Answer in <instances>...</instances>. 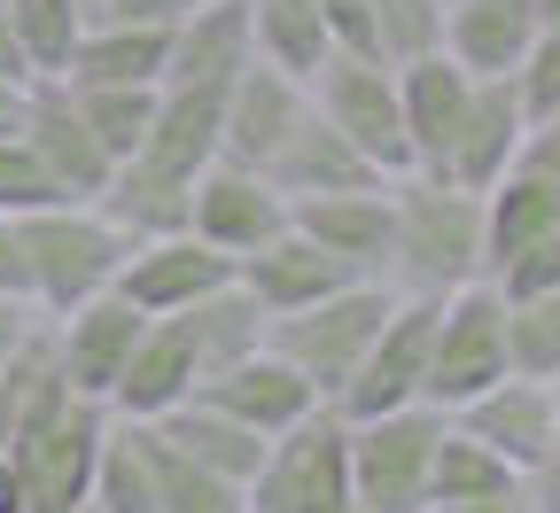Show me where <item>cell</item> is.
Here are the masks:
<instances>
[{
	"mask_svg": "<svg viewBox=\"0 0 560 513\" xmlns=\"http://www.w3.org/2000/svg\"><path fill=\"white\" fill-rule=\"evenodd\" d=\"M397 296H452L482 280V195L436 172L389 179V272Z\"/></svg>",
	"mask_w": 560,
	"mask_h": 513,
	"instance_id": "obj_1",
	"label": "cell"
},
{
	"mask_svg": "<svg viewBox=\"0 0 560 513\" xmlns=\"http://www.w3.org/2000/svg\"><path fill=\"white\" fill-rule=\"evenodd\" d=\"M16 242H24V296L39 319H62L70 304L117 288V265H125V234L94 202H32L16 210Z\"/></svg>",
	"mask_w": 560,
	"mask_h": 513,
	"instance_id": "obj_2",
	"label": "cell"
},
{
	"mask_svg": "<svg viewBox=\"0 0 560 513\" xmlns=\"http://www.w3.org/2000/svg\"><path fill=\"white\" fill-rule=\"evenodd\" d=\"M482 280L499 296H545V288H560V179L514 164L482 195Z\"/></svg>",
	"mask_w": 560,
	"mask_h": 513,
	"instance_id": "obj_3",
	"label": "cell"
},
{
	"mask_svg": "<svg viewBox=\"0 0 560 513\" xmlns=\"http://www.w3.org/2000/svg\"><path fill=\"white\" fill-rule=\"evenodd\" d=\"M102 435H109V405L62 389L55 405H39L16 428V482H24V513H79L94 498V459H102Z\"/></svg>",
	"mask_w": 560,
	"mask_h": 513,
	"instance_id": "obj_4",
	"label": "cell"
},
{
	"mask_svg": "<svg viewBox=\"0 0 560 513\" xmlns=\"http://www.w3.org/2000/svg\"><path fill=\"white\" fill-rule=\"evenodd\" d=\"M389 304H397V288H389V280H342L335 296H319V304H304V312H289V319H272L265 342L289 358L312 389H319V405H335L342 382L359 374L366 342L382 335Z\"/></svg>",
	"mask_w": 560,
	"mask_h": 513,
	"instance_id": "obj_5",
	"label": "cell"
},
{
	"mask_svg": "<svg viewBox=\"0 0 560 513\" xmlns=\"http://www.w3.org/2000/svg\"><path fill=\"white\" fill-rule=\"evenodd\" d=\"M436 435H444L436 405H397V412H374V420H342L350 505L359 513H429Z\"/></svg>",
	"mask_w": 560,
	"mask_h": 513,
	"instance_id": "obj_6",
	"label": "cell"
},
{
	"mask_svg": "<svg viewBox=\"0 0 560 513\" xmlns=\"http://www.w3.org/2000/svg\"><path fill=\"white\" fill-rule=\"evenodd\" d=\"M242 513H350V459H342L335 405L304 412L265 444L257 475L242 482Z\"/></svg>",
	"mask_w": 560,
	"mask_h": 513,
	"instance_id": "obj_7",
	"label": "cell"
},
{
	"mask_svg": "<svg viewBox=\"0 0 560 513\" xmlns=\"http://www.w3.org/2000/svg\"><path fill=\"white\" fill-rule=\"evenodd\" d=\"M312 109H319L382 179L412 172V156H405V109H397V70H389L382 55L327 47L319 70H312Z\"/></svg>",
	"mask_w": 560,
	"mask_h": 513,
	"instance_id": "obj_8",
	"label": "cell"
},
{
	"mask_svg": "<svg viewBox=\"0 0 560 513\" xmlns=\"http://www.w3.org/2000/svg\"><path fill=\"white\" fill-rule=\"evenodd\" d=\"M490 382H506V296L490 280H467L436 312V342H429V389L420 405L459 412L467 397H482Z\"/></svg>",
	"mask_w": 560,
	"mask_h": 513,
	"instance_id": "obj_9",
	"label": "cell"
},
{
	"mask_svg": "<svg viewBox=\"0 0 560 513\" xmlns=\"http://www.w3.org/2000/svg\"><path fill=\"white\" fill-rule=\"evenodd\" d=\"M436 312L444 296H397L382 335L366 342L359 374L342 382L335 412L342 420H374V412H397V405H420V389H429V342H436Z\"/></svg>",
	"mask_w": 560,
	"mask_h": 513,
	"instance_id": "obj_10",
	"label": "cell"
},
{
	"mask_svg": "<svg viewBox=\"0 0 560 513\" xmlns=\"http://www.w3.org/2000/svg\"><path fill=\"white\" fill-rule=\"evenodd\" d=\"M16 140L32 149V164L47 172V187H55L62 202H94V195H102L109 149L94 140L79 94H70L62 79H32V94H24V132H16Z\"/></svg>",
	"mask_w": 560,
	"mask_h": 513,
	"instance_id": "obj_11",
	"label": "cell"
},
{
	"mask_svg": "<svg viewBox=\"0 0 560 513\" xmlns=\"http://www.w3.org/2000/svg\"><path fill=\"white\" fill-rule=\"evenodd\" d=\"M280 226H289V195H280L265 172L226 164V156L195 172V187H187V234H202L210 249L249 257V249L272 242Z\"/></svg>",
	"mask_w": 560,
	"mask_h": 513,
	"instance_id": "obj_12",
	"label": "cell"
},
{
	"mask_svg": "<svg viewBox=\"0 0 560 513\" xmlns=\"http://www.w3.org/2000/svg\"><path fill=\"white\" fill-rule=\"evenodd\" d=\"M140 327H149V312H132L117 288H102V296L70 304L62 319H47V342H55L62 382L79 389V397H102V405H109V389H117V374H125Z\"/></svg>",
	"mask_w": 560,
	"mask_h": 513,
	"instance_id": "obj_13",
	"label": "cell"
},
{
	"mask_svg": "<svg viewBox=\"0 0 560 513\" xmlns=\"http://www.w3.org/2000/svg\"><path fill=\"white\" fill-rule=\"evenodd\" d=\"M219 280H234V257L226 249H210L202 234H156V242H132L125 249V265H117V296L132 304V312H149V319H164V312H187L195 296H210Z\"/></svg>",
	"mask_w": 560,
	"mask_h": 513,
	"instance_id": "obj_14",
	"label": "cell"
},
{
	"mask_svg": "<svg viewBox=\"0 0 560 513\" xmlns=\"http://www.w3.org/2000/svg\"><path fill=\"white\" fill-rule=\"evenodd\" d=\"M304 109H312V86H304V79H289L280 62L249 55V62L234 70V86H226L219 156H226V164H249V172H265V156H272L280 140L296 132V117H304Z\"/></svg>",
	"mask_w": 560,
	"mask_h": 513,
	"instance_id": "obj_15",
	"label": "cell"
},
{
	"mask_svg": "<svg viewBox=\"0 0 560 513\" xmlns=\"http://www.w3.org/2000/svg\"><path fill=\"white\" fill-rule=\"evenodd\" d=\"M389 70H397V109H405V156H412V172H436L444 179L475 79L444 47L436 55H412V62H389Z\"/></svg>",
	"mask_w": 560,
	"mask_h": 513,
	"instance_id": "obj_16",
	"label": "cell"
},
{
	"mask_svg": "<svg viewBox=\"0 0 560 513\" xmlns=\"http://www.w3.org/2000/svg\"><path fill=\"white\" fill-rule=\"evenodd\" d=\"M289 226L312 234L327 257H342L359 280H382V272H389V179L335 187V195H304V202H289Z\"/></svg>",
	"mask_w": 560,
	"mask_h": 513,
	"instance_id": "obj_17",
	"label": "cell"
},
{
	"mask_svg": "<svg viewBox=\"0 0 560 513\" xmlns=\"http://www.w3.org/2000/svg\"><path fill=\"white\" fill-rule=\"evenodd\" d=\"M452 420L475 435V444H490L506 467L537 475V459L552 452V428H560V389H552V382H522V374H506V382H490L482 397H467Z\"/></svg>",
	"mask_w": 560,
	"mask_h": 513,
	"instance_id": "obj_18",
	"label": "cell"
},
{
	"mask_svg": "<svg viewBox=\"0 0 560 513\" xmlns=\"http://www.w3.org/2000/svg\"><path fill=\"white\" fill-rule=\"evenodd\" d=\"M195 397H202V405H219V412H234V420L257 428V435H280V428H296L304 412H319V389H312L272 342L249 350V358H234L226 374H202Z\"/></svg>",
	"mask_w": 560,
	"mask_h": 513,
	"instance_id": "obj_19",
	"label": "cell"
},
{
	"mask_svg": "<svg viewBox=\"0 0 560 513\" xmlns=\"http://www.w3.org/2000/svg\"><path fill=\"white\" fill-rule=\"evenodd\" d=\"M234 280L265 304V319H289V312H304V304L335 296V288H342V280H359V272H350L342 257H327L312 234L280 226L272 242H257L249 257H234Z\"/></svg>",
	"mask_w": 560,
	"mask_h": 513,
	"instance_id": "obj_20",
	"label": "cell"
},
{
	"mask_svg": "<svg viewBox=\"0 0 560 513\" xmlns=\"http://www.w3.org/2000/svg\"><path fill=\"white\" fill-rule=\"evenodd\" d=\"M537 32V0H444V55L467 79H514Z\"/></svg>",
	"mask_w": 560,
	"mask_h": 513,
	"instance_id": "obj_21",
	"label": "cell"
},
{
	"mask_svg": "<svg viewBox=\"0 0 560 513\" xmlns=\"http://www.w3.org/2000/svg\"><path fill=\"white\" fill-rule=\"evenodd\" d=\"M522 132H529V117H522V94H514V79H475V94H467V117H459V140H452V164H444V179H459V187H475V195H490L506 172H514V156H522Z\"/></svg>",
	"mask_w": 560,
	"mask_h": 513,
	"instance_id": "obj_22",
	"label": "cell"
},
{
	"mask_svg": "<svg viewBox=\"0 0 560 513\" xmlns=\"http://www.w3.org/2000/svg\"><path fill=\"white\" fill-rule=\"evenodd\" d=\"M195 382H202L195 342H187V327L164 312V319L140 327L125 374H117V389H109V412H125V420H164L179 397H195Z\"/></svg>",
	"mask_w": 560,
	"mask_h": 513,
	"instance_id": "obj_23",
	"label": "cell"
},
{
	"mask_svg": "<svg viewBox=\"0 0 560 513\" xmlns=\"http://www.w3.org/2000/svg\"><path fill=\"white\" fill-rule=\"evenodd\" d=\"M219 125H226V86H156V117L140 140V164H156L164 179H195L202 164H219Z\"/></svg>",
	"mask_w": 560,
	"mask_h": 513,
	"instance_id": "obj_24",
	"label": "cell"
},
{
	"mask_svg": "<svg viewBox=\"0 0 560 513\" xmlns=\"http://www.w3.org/2000/svg\"><path fill=\"white\" fill-rule=\"evenodd\" d=\"M257 55L249 39V9L242 0H202L172 24V55H164V86H234V70Z\"/></svg>",
	"mask_w": 560,
	"mask_h": 513,
	"instance_id": "obj_25",
	"label": "cell"
},
{
	"mask_svg": "<svg viewBox=\"0 0 560 513\" xmlns=\"http://www.w3.org/2000/svg\"><path fill=\"white\" fill-rule=\"evenodd\" d=\"M265 179L289 195V202H304V195H335V187H366V179H382V172H374L359 149H350V140H342L319 109H304L296 132L265 156Z\"/></svg>",
	"mask_w": 560,
	"mask_h": 513,
	"instance_id": "obj_26",
	"label": "cell"
},
{
	"mask_svg": "<svg viewBox=\"0 0 560 513\" xmlns=\"http://www.w3.org/2000/svg\"><path fill=\"white\" fill-rule=\"evenodd\" d=\"M172 24H86L62 62V86H164Z\"/></svg>",
	"mask_w": 560,
	"mask_h": 513,
	"instance_id": "obj_27",
	"label": "cell"
},
{
	"mask_svg": "<svg viewBox=\"0 0 560 513\" xmlns=\"http://www.w3.org/2000/svg\"><path fill=\"white\" fill-rule=\"evenodd\" d=\"M187 187H195V179H164L156 164L125 156V164H109L94 210L109 218L125 242H156V234H179V226H187Z\"/></svg>",
	"mask_w": 560,
	"mask_h": 513,
	"instance_id": "obj_28",
	"label": "cell"
},
{
	"mask_svg": "<svg viewBox=\"0 0 560 513\" xmlns=\"http://www.w3.org/2000/svg\"><path fill=\"white\" fill-rule=\"evenodd\" d=\"M179 327H187V342H195V365L202 374H226L234 358H249V350H265V304L249 296L242 280H219L210 296H195L187 312H172Z\"/></svg>",
	"mask_w": 560,
	"mask_h": 513,
	"instance_id": "obj_29",
	"label": "cell"
},
{
	"mask_svg": "<svg viewBox=\"0 0 560 513\" xmlns=\"http://www.w3.org/2000/svg\"><path fill=\"white\" fill-rule=\"evenodd\" d=\"M172 444L195 459V467H210V475H226V482H249L257 475V459H265V444L272 435H257V428H242L234 412H219V405H202V397H179L164 420H156Z\"/></svg>",
	"mask_w": 560,
	"mask_h": 513,
	"instance_id": "obj_30",
	"label": "cell"
},
{
	"mask_svg": "<svg viewBox=\"0 0 560 513\" xmlns=\"http://www.w3.org/2000/svg\"><path fill=\"white\" fill-rule=\"evenodd\" d=\"M499 490H529L522 467H506L490 444L444 412V435H436V459H429V505H467V498H499Z\"/></svg>",
	"mask_w": 560,
	"mask_h": 513,
	"instance_id": "obj_31",
	"label": "cell"
},
{
	"mask_svg": "<svg viewBox=\"0 0 560 513\" xmlns=\"http://www.w3.org/2000/svg\"><path fill=\"white\" fill-rule=\"evenodd\" d=\"M94 513H156V475H149V420L109 412L102 459H94Z\"/></svg>",
	"mask_w": 560,
	"mask_h": 513,
	"instance_id": "obj_32",
	"label": "cell"
},
{
	"mask_svg": "<svg viewBox=\"0 0 560 513\" xmlns=\"http://www.w3.org/2000/svg\"><path fill=\"white\" fill-rule=\"evenodd\" d=\"M242 9H249V39H257V55L312 86V70H319V55H327L319 0H242Z\"/></svg>",
	"mask_w": 560,
	"mask_h": 513,
	"instance_id": "obj_33",
	"label": "cell"
},
{
	"mask_svg": "<svg viewBox=\"0 0 560 513\" xmlns=\"http://www.w3.org/2000/svg\"><path fill=\"white\" fill-rule=\"evenodd\" d=\"M149 475H156V513H242V482L195 467L156 420H149Z\"/></svg>",
	"mask_w": 560,
	"mask_h": 513,
	"instance_id": "obj_34",
	"label": "cell"
},
{
	"mask_svg": "<svg viewBox=\"0 0 560 513\" xmlns=\"http://www.w3.org/2000/svg\"><path fill=\"white\" fill-rule=\"evenodd\" d=\"M506 374L560 382V288H545V296H506Z\"/></svg>",
	"mask_w": 560,
	"mask_h": 513,
	"instance_id": "obj_35",
	"label": "cell"
},
{
	"mask_svg": "<svg viewBox=\"0 0 560 513\" xmlns=\"http://www.w3.org/2000/svg\"><path fill=\"white\" fill-rule=\"evenodd\" d=\"M0 9H9V32H16V47L32 62V79H62L70 47H79V32H86L79 0H0Z\"/></svg>",
	"mask_w": 560,
	"mask_h": 513,
	"instance_id": "obj_36",
	"label": "cell"
},
{
	"mask_svg": "<svg viewBox=\"0 0 560 513\" xmlns=\"http://www.w3.org/2000/svg\"><path fill=\"white\" fill-rule=\"evenodd\" d=\"M94 125V140L109 149V164H125L140 140H149V117H156V86H70Z\"/></svg>",
	"mask_w": 560,
	"mask_h": 513,
	"instance_id": "obj_37",
	"label": "cell"
},
{
	"mask_svg": "<svg viewBox=\"0 0 560 513\" xmlns=\"http://www.w3.org/2000/svg\"><path fill=\"white\" fill-rule=\"evenodd\" d=\"M366 24L382 62H412L444 47V0H366Z\"/></svg>",
	"mask_w": 560,
	"mask_h": 513,
	"instance_id": "obj_38",
	"label": "cell"
},
{
	"mask_svg": "<svg viewBox=\"0 0 560 513\" xmlns=\"http://www.w3.org/2000/svg\"><path fill=\"white\" fill-rule=\"evenodd\" d=\"M514 94H522V117L560 109V24H545V32L529 39V55H522V70H514Z\"/></svg>",
	"mask_w": 560,
	"mask_h": 513,
	"instance_id": "obj_39",
	"label": "cell"
},
{
	"mask_svg": "<svg viewBox=\"0 0 560 513\" xmlns=\"http://www.w3.org/2000/svg\"><path fill=\"white\" fill-rule=\"evenodd\" d=\"M32 202H62L47 187V172L32 164L24 140H0V210H32Z\"/></svg>",
	"mask_w": 560,
	"mask_h": 513,
	"instance_id": "obj_40",
	"label": "cell"
},
{
	"mask_svg": "<svg viewBox=\"0 0 560 513\" xmlns=\"http://www.w3.org/2000/svg\"><path fill=\"white\" fill-rule=\"evenodd\" d=\"M202 0H79L86 24H179Z\"/></svg>",
	"mask_w": 560,
	"mask_h": 513,
	"instance_id": "obj_41",
	"label": "cell"
},
{
	"mask_svg": "<svg viewBox=\"0 0 560 513\" xmlns=\"http://www.w3.org/2000/svg\"><path fill=\"white\" fill-rule=\"evenodd\" d=\"M522 172H545V179H560V109H545V117H529V132H522V156H514Z\"/></svg>",
	"mask_w": 560,
	"mask_h": 513,
	"instance_id": "obj_42",
	"label": "cell"
},
{
	"mask_svg": "<svg viewBox=\"0 0 560 513\" xmlns=\"http://www.w3.org/2000/svg\"><path fill=\"white\" fill-rule=\"evenodd\" d=\"M0 296H9V304H32V296H24V242H16V210H0Z\"/></svg>",
	"mask_w": 560,
	"mask_h": 513,
	"instance_id": "obj_43",
	"label": "cell"
},
{
	"mask_svg": "<svg viewBox=\"0 0 560 513\" xmlns=\"http://www.w3.org/2000/svg\"><path fill=\"white\" fill-rule=\"evenodd\" d=\"M560 389V382H552ZM529 505L537 513H560V428H552V452L537 459V475H529Z\"/></svg>",
	"mask_w": 560,
	"mask_h": 513,
	"instance_id": "obj_44",
	"label": "cell"
},
{
	"mask_svg": "<svg viewBox=\"0 0 560 513\" xmlns=\"http://www.w3.org/2000/svg\"><path fill=\"white\" fill-rule=\"evenodd\" d=\"M429 513H537L529 490H499V498H467V505H429Z\"/></svg>",
	"mask_w": 560,
	"mask_h": 513,
	"instance_id": "obj_45",
	"label": "cell"
},
{
	"mask_svg": "<svg viewBox=\"0 0 560 513\" xmlns=\"http://www.w3.org/2000/svg\"><path fill=\"white\" fill-rule=\"evenodd\" d=\"M24 94H32V79H0V140L24 132Z\"/></svg>",
	"mask_w": 560,
	"mask_h": 513,
	"instance_id": "obj_46",
	"label": "cell"
},
{
	"mask_svg": "<svg viewBox=\"0 0 560 513\" xmlns=\"http://www.w3.org/2000/svg\"><path fill=\"white\" fill-rule=\"evenodd\" d=\"M32 327H39V312H32V304H9V296H0V358H9Z\"/></svg>",
	"mask_w": 560,
	"mask_h": 513,
	"instance_id": "obj_47",
	"label": "cell"
},
{
	"mask_svg": "<svg viewBox=\"0 0 560 513\" xmlns=\"http://www.w3.org/2000/svg\"><path fill=\"white\" fill-rule=\"evenodd\" d=\"M0 79H32V62H24V47L9 32V9H0Z\"/></svg>",
	"mask_w": 560,
	"mask_h": 513,
	"instance_id": "obj_48",
	"label": "cell"
},
{
	"mask_svg": "<svg viewBox=\"0 0 560 513\" xmlns=\"http://www.w3.org/2000/svg\"><path fill=\"white\" fill-rule=\"evenodd\" d=\"M0 513H24V482H16V459L0 452Z\"/></svg>",
	"mask_w": 560,
	"mask_h": 513,
	"instance_id": "obj_49",
	"label": "cell"
},
{
	"mask_svg": "<svg viewBox=\"0 0 560 513\" xmlns=\"http://www.w3.org/2000/svg\"><path fill=\"white\" fill-rule=\"evenodd\" d=\"M537 16H545V24H560V0H537Z\"/></svg>",
	"mask_w": 560,
	"mask_h": 513,
	"instance_id": "obj_50",
	"label": "cell"
},
{
	"mask_svg": "<svg viewBox=\"0 0 560 513\" xmlns=\"http://www.w3.org/2000/svg\"><path fill=\"white\" fill-rule=\"evenodd\" d=\"M79 513H94V505H79Z\"/></svg>",
	"mask_w": 560,
	"mask_h": 513,
	"instance_id": "obj_51",
	"label": "cell"
},
{
	"mask_svg": "<svg viewBox=\"0 0 560 513\" xmlns=\"http://www.w3.org/2000/svg\"><path fill=\"white\" fill-rule=\"evenodd\" d=\"M350 513H359V505H350Z\"/></svg>",
	"mask_w": 560,
	"mask_h": 513,
	"instance_id": "obj_52",
	"label": "cell"
}]
</instances>
